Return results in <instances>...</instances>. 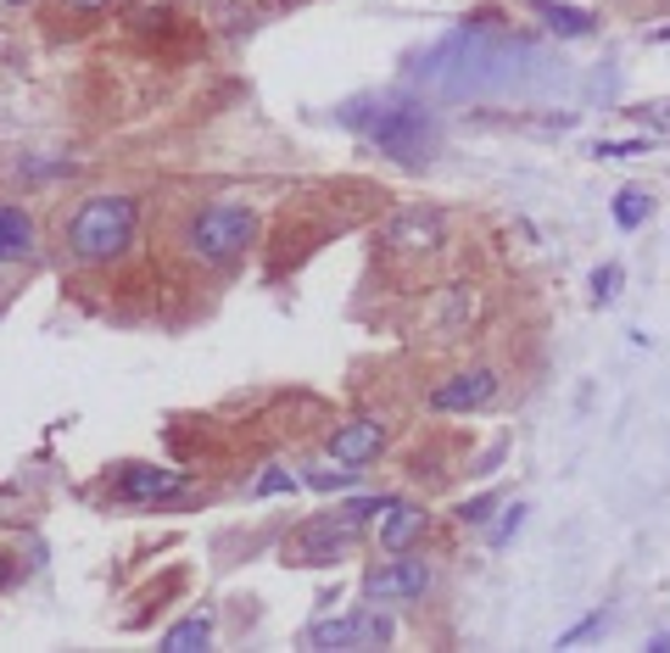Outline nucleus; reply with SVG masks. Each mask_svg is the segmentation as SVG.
I'll use <instances>...</instances> for the list:
<instances>
[{
  "label": "nucleus",
  "mask_w": 670,
  "mask_h": 653,
  "mask_svg": "<svg viewBox=\"0 0 670 653\" xmlns=\"http://www.w3.org/2000/svg\"><path fill=\"white\" fill-rule=\"evenodd\" d=\"M252 492H257V497H279V492H296V475H290V469H268V475H257V481H252Z\"/></svg>",
  "instance_id": "15"
},
{
  "label": "nucleus",
  "mask_w": 670,
  "mask_h": 653,
  "mask_svg": "<svg viewBox=\"0 0 670 653\" xmlns=\"http://www.w3.org/2000/svg\"><path fill=\"white\" fill-rule=\"evenodd\" d=\"M35 251V218L23 207H0V263H18Z\"/></svg>",
  "instance_id": "11"
},
{
  "label": "nucleus",
  "mask_w": 670,
  "mask_h": 653,
  "mask_svg": "<svg viewBox=\"0 0 670 653\" xmlns=\"http://www.w3.org/2000/svg\"><path fill=\"white\" fill-rule=\"evenodd\" d=\"M0 7H35V0H0Z\"/></svg>",
  "instance_id": "24"
},
{
  "label": "nucleus",
  "mask_w": 670,
  "mask_h": 653,
  "mask_svg": "<svg viewBox=\"0 0 670 653\" xmlns=\"http://www.w3.org/2000/svg\"><path fill=\"white\" fill-rule=\"evenodd\" d=\"M135 201L129 196H90V201H79V212L68 218V251L85 263V268H96V263H112V257H124V246L135 240Z\"/></svg>",
  "instance_id": "1"
},
{
  "label": "nucleus",
  "mask_w": 670,
  "mask_h": 653,
  "mask_svg": "<svg viewBox=\"0 0 670 653\" xmlns=\"http://www.w3.org/2000/svg\"><path fill=\"white\" fill-rule=\"evenodd\" d=\"M386 240L403 251H431V246H442V212H403Z\"/></svg>",
  "instance_id": "9"
},
{
  "label": "nucleus",
  "mask_w": 670,
  "mask_h": 653,
  "mask_svg": "<svg viewBox=\"0 0 670 653\" xmlns=\"http://www.w3.org/2000/svg\"><path fill=\"white\" fill-rule=\"evenodd\" d=\"M370 140L397 162H425L436 151V118L425 107H414V101H397L370 123Z\"/></svg>",
  "instance_id": "3"
},
{
  "label": "nucleus",
  "mask_w": 670,
  "mask_h": 653,
  "mask_svg": "<svg viewBox=\"0 0 670 653\" xmlns=\"http://www.w3.org/2000/svg\"><path fill=\"white\" fill-rule=\"evenodd\" d=\"M520 520H525V508H520V503H514V508H509V520H503V525H497V531H492V542H497V547H503V542H509V536H514V531H520Z\"/></svg>",
  "instance_id": "20"
},
{
  "label": "nucleus",
  "mask_w": 670,
  "mask_h": 653,
  "mask_svg": "<svg viewBox=\"0 0 670 653\" xmlns=\"http://www.w3.org/2000/svg\"><path fill=\"white\" fill-rule=\"evenodd\" d=\"M431 586V570H425V558H403V553H392L381 570H370V581H364V592L375 597V603H403V597H420Z\"/></svg>",
  "instance_id": "4"
},
{
  "label": "nucleus",
  "mask_w": 670,
  "mask_h": 653,
  "mask_svg": "<svg viewBox=\"0 0 670 653\" xmlns=\"http://www.w3.org/2000/svg\"><path fill=\"white\" fill-rule=\"evenodd\" d=\"M358 636H392V625L386 620H324L307 631V642H318V647H347Z\"/></svg>",
  "instance_id": "10"
},
{
  "label": "nucleus",
  "mask_w": 670,
  "mask_h": 653,
  "mask_svg": "<svg viewBox=\"0 0 670 653\" xmlns=\"http://www.w3.org/2000/svg\"><path fill=\"white\" fill-rule=\"evenodd\" d=\"M592 290H598V296L609 301V296L620 290V268H614V263H609V268H598V274H592Z\"/></svg>",
  "instance_id": "19"
},
{
  "label": "nucleus",
  "mask_w": 670,
  "mask_h": 653,
  "mask_svg": "<svg viewBox=\"0 0 670 653\" xmlns=\"http://www.w3.org/2000/svg\"><path fill=\"white\" fill-rule=\"evenodd\" d=\"M392 508V497H358V503H347L342 514L353 520V525H364V520H375V514H386Z\"/></svg>",
  "instance_id": "17"
},
{
  "label": "nucleus",
  "mask_w": 670,
  "mask_h": 653,
  "mask_svg": "<svg viewBox=\"0 0 670 653\" xmlns=\"http://www.w3.org/2000/svg\"><path fill=\"white\" fill-rule=\"evenodd\" d=\"M536 18H542L553 34H564V40H581V34H592V12H581V7H559V0H536Z\"/></svg>",
  "instance_id": "12"
},
{
  "label": "nucleus",
  "mask_w": 670,
  "mask_h": 653,
  "mask_svg": "<svg viewBox=\"0 0 670 653\" xmlns=\"http://www.w3.org/2000/svg\"><path fill=\"white\" fill-rule=\"evenodd\" d=\"M252 235H257V212H252V201L224 196V201H207V207L190 218V229H185V251H190L196 263H207V268H224V263H235V257L252 246Z\"/></svg>",
  "instance_id": "2"
},
{
  "label": "nucleus",
  "mask_w": 670,
  "mask_h": 653,
  "mask_svg": "<svg viewBox=\"0 0 670 653\" xmlns=\"http://www.w3.org/2000/svg\"><path fill=\"white\" fill-rule=\"evenodd\" d=\"M648 207H653V201H648L642 190H620V196H614V224H620V229H637V224L648 218Z\"/></svg>",
  "instance_id": "14"
},
{
  "label": "nucleus",
  "mask_w": 670,
  "mask_h": 653,
  "mask_svg": "<svg viewBox=\"0 0 670 653\" xmlns=\"http://www.w3.org/2000/svg\"><path fill=\"white\" fill-rule=\"evenodd\" d=\"M207 642H213V614H190V620H179V625L162 636L168 653H196V647H207Z\"/></svg>",
  "instance_id": "13"
},
{
  "label": "nucleus",
  "mask_w": 670,
  "mask_h": 653,
  "mask_svg": "<svg viewBox=\"0 0 670 653\" xmlns=\"http://www.w3.org/2000/svg\"><path fill=\"white\" fill-rule=\"evenodd\" d=\"M185 492V475L179 469H151V464H129L118 475V497L124 503H157V497H174Z\"/></svg>",
  "instance_id": "7"
},
{
  "label": "nucleus",
  "mask_w": 670,
  "mask_h": 653,
  "mask_svg": "<svg viewBox=\"0 0 670 653\" xmlns=\"http://www.w3.org/2000/svg\"><path fill=\"white\" fill-rule=\"evenodd\" d=\"M497 397V375L492 369H470V375H453L447 386L431 392V408L436 414H464V408H481Z\"/></svg>",
  "instance_id": "5"
},
{
  "label": "nucleus",
  "mask_w": 670,
  "mask_h": 653,
  "mask_svg": "<svg viewBox=\"0 0 670 653\" xmlns=\"http://www.w3.org/2000/svg\"><path fill=\"white\" fill-rule=\"evenodd\" d=\"M381 447H386V425L381 419H353V425H342V431L329 436V458L335 464H353V469L370 464Z\"/></svg>",
  "instance_id": "6"
},
{
  "label": "nucleus",
  "mask_w": 670,
  "mask_h": 653,
  "mask_svg": "<svg viewBox=\"0 0 670 653\" xmlns=\"http://www.w3.org/2000/svg\"><path fill=\"white\" fill-rule=\"evenodd\" d=\"M12 581H18V564H12V558H7V553H0V592H7V586H12Z\"/></svg>",
  "instance_id": "23"
},
{
  "label": "nucleus",
  "mask_w": 670,
  "mask_h": 653,
  "mask_svg": "<svg viewBox=\"0 0 670 653\" xmlns=\"http://www.w3.org/2000/svg\"><path fill=\"white\" fill-rule=\"evenodd\" d=\"M68 12H107V7H118V0H62Z\"/></svg>",
  "instance_id": "22"
},
{
  "label": "nucleus",
  "mask_w": 670,
  "mask_h": 653,
  "mask_svg": "<svg viewBox=\"0 0 670 653\" xmlns=\"http://www.w3.org/2000/svg\"><path fill=\"white\" fill-rule=\"evenodd\" d=\"M307 481H313L318 492H347V486L358 481V469H353V464H347V469H313Z\"/></svg>",
  "instance_id": "16"
},
{
  "label": "nucleus",
  "mask_w": 670,
  "mask_h": 653,
  "mask_svg": "<svg viewBox=\"0 0 670 653\" xmlns=\"http://www.w3.org/2000/svg\"><path fill=\"white\" fill-rule=\"evenodd\" d=\"M653 40H664V46H670V29H659V34H653Z\"/></svg>",
  "instance_id": "25"
},
{
  "label": "nucleus",
  "mask_w": 670,
  "mask_h": 653,
  "mask_svg": "<svg viewBox=\"0 0 670 653\" xmlns=\"http://www.w3.org/2000/svg\"><path fill=\"white\" fill-rule=\"evenodd\" d=\"M492 508H497V497L486 492V497H475V503H464V508H459V520H464V525H486V514H492Z\"/></svg>",
  "instance_id": "18"
},
{
  "label": "nucleus",
  "mask_w": 670,
  "mask_h": 653,
  "mask_svg": "<svg viewBox=\"0 0 670 653\" xmlns=\"http://www.w3.org/2000/svg\"><path fill=\"white\" fill-rule=\"evenodd\" d=\"M648 146L642 140H625V146H598V157H642Z\"/></svg>",
  "instance_id": "21"
},
{
  "label": "nucleus",
  "mask_w": 670,
  "mask_h": 653,
  "mask_svg": "<svg viewBox=\"0 0 670 653\" xmlns=\"http://www.w3.org/2000/svg\"><path fill=\"white\" fill-rule=\"evenodd\" d=\"M425 520H431L425 508H414V503H397V497H392V508L381 514V547H386V553H408V542L425 531Z\"/></svg>",
  "instance_id": "8"
}]
</instances>
